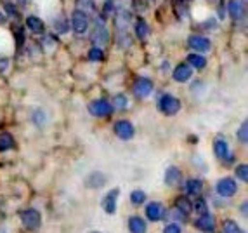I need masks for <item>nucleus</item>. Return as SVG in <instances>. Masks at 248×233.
<instances>
[{"label":"nucleus","instance_id":"58836bf2","mask_svg":"<svg viewBox=\"0 0 248 233\" xmlns=\"http://www.w3.org/2000/svg\"><path fill=\"white\" fill-rule=\"evenodd\" d=\"M203 26H205V28H215V26H217V23H215V19H210V21H207Z\"/></svg>","mask_w":248,"mask_h":233},{"label":"nucleus","instance_id":"393cba45","mask_svg":"<svg viewBox=\"0 0 248 233\" xmlns=\"http://www.w3.org/2000/svg\"><path fill=\"white\" fill-rule=\"evenodd\" d=\"M148 33H149L148 23H146L144 19H141V17H139V19H137V23H136V35L141 38V40H144V38L148 37Z\"/></svg>","mask_w":248,"mask_h":233},{"label":"nucleus","instance_id":"f3484780","mask_svg":"<svg viewBox=\"0 0 248 233\" xmlns=\"http://www.w3.org/2000/svg\"><path fill=\"white\" fill-rule=\"evenodd\" d=\"M26 26H28V28L37 35L46 33V25H44V21H42L40 17H37V16H28V17H26Z\"/></svg>","mask_w":248,"mask_h":233},{"label":"nucleus","instance_id":"2eb2a0df","mask_svg":"<svg viewBox=\"0 0 248 233\" xmlns=\"http://www.w3.org/2000/svg\"><path fill=\"white\" fill-rule=\"evenodd\" d=\"M193 77V70L189 68V65H179L174 70V80L175 82H187Z\"/></svg>","mask_w":248,"mask_h":233},{"label":"nucleus","instance_id":"9b49d317","mask_svg":"<svg viewBox=\"0 0 248 233\" xmlns=\"http://www.w3.org/2000/svg\"><path fill=\"white\" fill-rule=\"evenodd\" d=\"M195 226L203 233H214L215 232V217L210 213H205L195 221Z\"/></svg>","mask_w":248,"mask_h":233},{"label":"nucleus","instance_id":"aec40b11","mask_svg":"<svg viewBox=\"0 0 248 233\" xmlns=\"http://www.w3.org/2000/svg\"><path fill=\"white\" fill-rule=\"evenodd\" d=\"M77 11L83 13L85 16L95 13V2L94 0H77Z\"/></svg>","mask_w":248,"mask_h":233},{"label":"nucleus","instance_id":"6e6552de","mask_svg":"<svg viewBox=\"0 0 248 233\" xmlns=\"http://www.w3.org/2000/svg\"><path fill=\"white\" fill-rule=\"evenodd\" d=\"M89 112L94 116H109L113 113V106H111V103H108L106 100H97V101H94V103H91Z\"/></svg>","mask_w":248,"mask_h":233},{"label":"nucleus","instance_id":"2f4dec72","mask_svg":"<svg viewBox=\"0 0 248 233\" xmlns=\"http://www.w3.org/2000/svg\"><path fill=\"white\" fill-rule=\"evenodd\" d=\"M248 124L247 122H243L241 124V127H240V131H238V139H240V143L241 145H247V141H248Z\"/></svg>","mask_w":248,"mask_h":233},{"label":"nucleus","instance_id":"79ce46f5","mask_svg":"<svg viewBox=\"0 0 248 233\" xmlns=\"http://www.w3.org/2000/svg\"><path fill=\"white\" fill-rule=\"evenodd\" d=\"M91 233H99V232H91Z\"/></svg>","mask_w":248,"mask_h":233},{"label":"nucleus","instance_id":"f704fd0d","mask_svg":"<svg viewBox=\"0 0 248 233\" xmlns=\"http://www.w3.org/2000/svg\"><path fill=\"white\" fill-rule=\"evenodd\" d=\"M163 233H182V230H181V226H179L177 223H170V225L165 226Z\"/></svg>","mask_w":248,"mask_h":233},{"label":"nucleus","instance_id":"1a4fd4ad","mask_svg":"<svg viewBox=\"0 0 248 233\" xmlns=\"http://www.w3.org/2000/svg\"><path fill=\"white\" fill-rule=\"evenodd\" d=\"M134 94L137 98H148L151 92H153V82L146 77H141V79H137L136 83H134Z\"/></svg>","mask_w":248,"mask_h":233},{"label":"nucleus","instance_id":"ddd939ff","mask_svg":"<svg viewBox=\"0 0 248 233\" xmlns=\"http://www.w3.org/2000/svg\"><path fill=\"white\" fill-rule=\"evenodd\" d=\"M182 179V172L179 171V167H169L165 171V183L169 184V186H177L179 183H181Z\"/></svg>","mask_w":248,"mask_h":233},{"label":"nucleus","instance_id":"7c9ffc66","mask_svg":"<svg viewBox=\"0 0 248 233\" xmlns=\"http://www.w3.org/2000/svg\"><path fill=\"white\" fill-rule=\"evenodd\" d=\"M193 209H195L196 213H200V214H205V213H208V205H207V202L203 199H196V202L193 204Z\"/></svg>","mask_w":248,"mask_h":233},{"label":"nucleus","instance_id":"e433bc0d","mask_svg":"<svg viewBox=\"0 0 248 233\" xmlns=\"http://www.w3.org/2000/svg\"><path fill=\"white\" fill-rule=\"evenodd\" d=\"M16 38H17V47L23 46V42H25V33H23V30L17 28L16 30Z\"/></svg>","mask_w":248,"mask_h":233},{"label":"nucleus","instance_id":"dca6fc26","mask_svg":"<svg viewBox=\"0 0 248 233\" xmlns=\"http://www.w3.org/2000/svg\"><path fill=\"white\" fill-rule=\"evenodd\" d=\"M109 40V35H108V30L104 26H95L94 33H92V42H94V47L104 46L106 42Z\"/></svg>","mask_w":248,"mask_h":233},{"label":"nucleus","instance_id":"0eeeda50","mask_svg":"<svg viewBox=\"0 0 248 233\" xmlns=\"http://www.w3.org/2000/svg\"><path fill=\"white\" fill-rule=\"evenodd\" d=\"M165 214H167V211L161 202H151V204L146 205V217H148L149 221H153V223L161 221L165 217Z\"/></svg>","mask_w":248,"mask_h":233},{"label":"nucleus","instance_id":"a211bd4d","mask_svg":"<svg viewBox=\"0 0 248 233\" xmlns=\"http://www.w3.org/2000/svg\"><path fill=\"white\" fill-rule=\"evenodd\" d=\"M203 190V181L202 179H187V183H186V192L187 195H193V197H198L200 193H202Z\"/></svg>","mask_w":248,"mask_h":233},{"label":"nucleus","instance_id":"412c9836","mask_svg":"<svg viewBox=\"0 0 248 233\" xmlns=\"http://www.w3.org/2000/svg\"><path fill=\"white\" fill-rule=\"evenodd\" d=\"M14 137L9 133H2L0 134V151H9L14 148Z\"/></svg>","mask_w":248,"mask_h":233},{"label":"nucleus","instance_id":"20e7f679","mask_svg":"<svg viewBox=\"0 0 248 233\" xmlns=\"http://www.w3.org/2000/svg\"><path fill=\"white\" fill-rule=\"evenodd\" d=\"M215 190H217V193H219L220 197L229 199V197H232L236 192H238V184H236V181L232 178H222L217 181Z\"/></svg>","mask_w":248,"mask_h":233},{"label":"nucleus","instance_id":"7ed1b4c3","mask_svg":"<svg viewBox=\"0 0 248 233\" xmlns=\"http://www.w3.org/2000/svg\"><path fill=\"white\" fill-rule=\"evenodd\" d=\"M214 151H215V157L226 164H231L232 160H234V155H232L231 150H229V143L226 137H217V139H215Z\"/></svg>","mask_w":248,"mask_h":233},{"label":"nucleus","instance_id":"f257e3e1","mask_svg":"<svg viewBox=\"0 0 248 233\" xmlns=\"http://www.w3.org/2000/svg\"><path fill=\"white\" fill-rule=\"evenodd\" d=\"M19 217H21L23 226H25L26 230H30V232H37L42 225V216L37 209H26V211H23V213L19 214Z\"/></svg>","mask_w":248,"mask_h":233},{"label":"nucleus","instance_id":"72a5a7b5","mask_svg":"<svg viewBox=\"0 0 248 233\" xmlns=\"http://www.w3.org/2000/svg\"><path fill=\"white\" fill-rule=\"evenodd\" d=\"M33 122L37 125H42L44 122H46V113L42 112V110H37V112H33Z\"/></svg>","mask_w":248,"mask_h":233},{"label":"nucleus","instance_id":"473e14b6","mask_svg":"<svg viewBox=\"0 0 248 233\" xmlns=\"http://www.w3.org/2000/svg\"><path fill=\"white\" fill-rule=\"evenodd\" d=\"M236 176H238V179H241V181H248V167H247V164H240V166L236 167Z\"/></svg>","mask_w":248,"mask_h":233},{"label":"nucleus","instance_id":"cd10ccee","mask_svg":"<svg viewBox=\"0 0 248 233\" xmlns=\"http://www.w3.org/2000/svg\"><path fill=\"white\" fill-rule=\"evenodd\" d=\"M89 59H91L92 63H99L104 59V52L101 47H92L91 50H89Z\"/></svg>","mask_w":248,"mask_h":233},{"label":"nucleus","instance_id":"f03ea898","mask_svg":"<svg viewBox=\"0 0 248 233\" xmlns=\"http://www.w3.org/2000/svg\"><path fill=\"white\" fill-rule=\"evenodd\" d=\"M158 108L161 113L165 115H175V113L181 110V101L177 98H174L172 94H163V96L158 100Z\"/></svg>","mask_w":248,"mask_h":233},{"label":"nucleus","instance_id":"4be33fe9","mask_svg":"<svg viewBox=\"0 0 248 233\" xmlns=\"http://www.w3.org/2000/svg\"><path fill=\"white\" fill-rule=\"evenodd\" d=\"M104 183H106V178H104L101 172H92L87 179L89 188H101V186H104Z\"/></svg>","mask_w":248,"mask_h":233},{"label":"nucleus","instance_id":"bb28decb","mask_svg":"<svg viewBox=\"0 0 248 233\" xmlns=\"http://www.w3.org/2000/svg\"><path fill=\"white\" fill-rule=\"evenodd\" d=\"M130 202H132L134 205H141L146 202V193L142 192V190H134L132 193H130Z\"/></svg>","mask_w":248,"mask_h":233},{"label":"nucleus","instance_id":"423d86ee","mask_svg":"<svg viewBox=\"0 0 248 233\" xmlns=\"http://www.w3.org/2000/svg\"><path fill=\"white\" fill-rule=\"evenodd\" d=\"M187 47L196 52H207L212 49V42L207 37H202V35H191L187 38Z\"/></svg>","mask_w":248,"mask_h":233},{"label":"nucleus","instance_id":"c85d7f7f","mask_svg":"<svg viewBox=\"0 0 248 233\" xmlns=\"http://www.w3.org/2000/svg\"><path fill=\"white\" fill-rule=\"evenodd\" d=\"M224 233H243V230L238 226V223H234V221L228 219L224 221Z\"/></svg>","mask_w":248,"mask_h":233},{"label":"nucleus","instance_id":"a19ab883","mask_svg":"<svg viewBox=\"0 0 248 233\" xmlns=\"http://www.w3.org/2000/svg\"><path fill=\"white\" fill-rule=\"evenodd\" d=\"M241 211H243V214L247 216V202H243V205H241Z\"/></svg>","mask_w":248,"mask_h":233},{"label":"nucleus","instance_id":"c9c22d12","mask_svg":"<svg viewBox=\"0 0 248 233\" xmlns=\"http://www.w3.org/2000/svg\"><path fill=\"white\" fill-rule=\"evenodd\" d=\"M170 214L174 216L175 221H186V217H187V216H184L181 211H177V209H172V213H170Z\"/></svg>","mask_w":248,"mask_h":233},{"label":"nucleus","instance_id":"9d476101","mask_svg":"<svg viewBox=\"0 0 248 233\" xmlns=\"http://www.w3.org/2000/svg\"><path fill=\"white\" fill-rule=\"evenodd\" d=\"M115 134L120 139L127 141V139H132L134 134H136V129H134V125L130 124L128 120H120L115 124Z\"/></svg>","mask_w":248,"mask_h":233},{"label":"nucleus","instance_id":"39448f33","mask_svg":"<svg viewBox=\"0 0 248 233\" xmlns=\"http://www.w3.org/2000/svg\"><path fill=\"white\" fill-rule=\"evenodd\" d=\"M71 26H73L77 35H85V32H87V28H89V16H85V14L80 13V11H75V13L71 14Z\"/></svg>","mask_w":248,"mask_h":233},{"label":"nucleus","instance_id":"4468645a","mask_svg":"<svg viewBox=\"0 0 248 233\" xmlns=\"http://www.w3.org/2000/svg\"><path fill=\"white\" fill-rule=\"evenodd\" d=\"M128 232L130 233H146L148 232V226H146V221L141 216H132L128 219Z\"/></svg>","mask_w":248,"mask_h":233},{"label":"nucleus","instance_id":"a878e982","mask_svg":"<svg viewBox=\"0 0 248 233\" xmlns=\"http://www.w3.org/2000/svg\"><path fill=\"white\" fill-rule=\"evenodd\" d=\"M113 110H125L128 106V100L127 96H124V94H116L115 98H113Z\"/></svg>","mask_w":248,"mask_h":233},{"label":"nucleus","instance_id":"5701e85b","mask_svg":"<svg viewBox=\"0 0 248 233\" xmlns=\"http://www.w3.org/2000/svg\"><path fill=\"white\" fill-rule=\"evenodd\" d=\"M174 209H177V211H181L184 216H187V214L193 211V204H191L186 197H181V199L175 200V207Z\"/></svg>","mask_w":248,"mask_h":233},{"label":"nucleus","instance_id":"f8f14e48","mask_svg":"<svg viewBox=\"0 0 248 233\" xmlns=\"http://www.w3.org/2000/svg\"><path fill=\"white\" fill-rule=\"evenodd\" d=\"M118 195H120V190L115 188L111 192H108L103 199V209L106 214H115L116 213V202H118Z\"/></svg>","mask_w":248,"mask_h":233},{"label":"nucleus","instance_id":"6ab92c4d","mask_svg":"<svg viewBox=\"0 0 248 233\" xmlns=\"http://www.w3.org/2000/svg\"><path fill=\"white\" fill-rule=\"evenodd\" d=\"M228 9H229V14H231V17L232 19H241V17L245 16V7L243 5L238 2V0H231L229 2V5H228Z\"/></svg>","mask_w":248,"mask_h":233},{"label":"nucleus","instance_id":"b1692460","mask_svg":"<svg viewBox=\"0 0 248 233\" xmlns=\"http://www.w3.org/2000/svg\"><path fill=\"white\" fill-rule=\"evenodd\" d=\"M187 63H189L193 68H196V70H202V68L207 67V59L200 54H189L187 56Z\"/></svg>","mask_w":248,"mask_h":233},{"label":"nucleus","instance_id":"ea45409f","mask_svg":"<svg viewBox=\"0 0 248 233\" xmlns=\"http://www.w3.org/2000/svg\"><path fill=\"white\" fill-rule=\"evenodd\" d=\"M7 70V59H0V71Z\"/></svg>","mask_w":248,"mask_h":233},{"label":"nucleus","instance_id":"4c0bfd02","mask_svg":"<svg viewBox=\"0 0 248 233\" xmlns=\"http://www.w3.org/2000/svg\"><path fill=\"white\" fill-rule=\"evenodd\" d=\"M5 11H7L11 16H16V14H17V9H16V5H14V4H5Z\"/></svg>","mask_w":248,"mask_h":233},{"label":"nucleus","instance_id":"c756f323","mask_svg":"<svg viewBox=\"0 0 248 233\" xmlns=\"http://www.w3.org/2000/svg\"><path fill=\"white\" fill-rule=\"evenodd\" d=\"M54 30L58 32V33H66L68 32V23L64 17H56V21H54Z\"/></svg>","mask_w":248,"mask_h":233}]
</instances>
